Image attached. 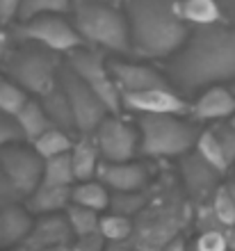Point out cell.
<instances>
[{
    "instance_id": "cell-1",
    "label": "cell",
    "mask_w": 235,
    "mask_h": 251,
    "mask_svg": "<svg viewBox=\"0 0 235 251\" xmlns=\"http://www.w3.org/2000/svg\"><path fill=\"white\" fill-rule=\"evenodd\" d=\"M169 75L181 92L235 80V30L224 25L196 27L171 60Z\"/></svg>"
},
{
    "instance_id": "cell-2",
    "label": "cell",
    "mask_w": 235,
    "mask_h": 251,
    "mask_svg": "<svg viewBox=\"0 0 235 251\" xmlns=\"http://www.w3.org/2000/svg\"><path fill=\"white\" fill-rule=\"evenodd\" d=\"M132 50L144 57L176 55L187 44L189 30L181 0H126Z\"/></svg>"
},
{
    "instance_id": "cell-3",
    "label": "cell",
    "mask_w": 235,
    "mask_h": 251,
    "mask_svg": "<svg viewBox=\"0 0 235 251\" xmlns=\"http://www.w3.org/2000/svg\"><path fill=\"white\" fill-rule=\"evenodd\" d=\"M73 25L78 27L82 39L94 46L107 48L114 53H131L132 37L128 16L107 7L105 2H89L73 9Z\"/></svg>"
},
{
    "instance_id": "cell-4",
    "label": "cell",
    "mask_w": 235,
    "mask_h": 251,
    "mask_svg": "<svg viewBox=\"0 0 235 251\" xmlns=\"http://www.w3.org/2000/svg\"><path fill=\"white\" fill-rule=\"evenodd\" d=\"M139 151L151 158L183 155L196 146L199 128L176 114H142L139 117Z\"/></svg>"
},
{
    "instance_id": "cell-5",
    "label": "cell",
    "mask_w": 235,
    "mask_h": 251,
    "mask_svg": "<svg viewBox=\"0 0 235 251\" xmlns=\"http://www.w3.org/2000/svg\"><path fill=\"white\" fill-rule=\"evenodd\" d=\"M5 71L26 92L44 96L59 82L62 64L48 48L44 50L37 46H23L5 57Z\"/></svg>"
},
{
    "instance_id": "cell-6",
    "label": "cell",
    "mask_w": 235,
    "mask_h": 251,
    "mask_svg": "<svg viewBox=\"0 0 235 251\" xmlns=\"http://www.w3.org/2000/svg\"><path fill=\"white\" fill-rule=\"evenodd\" d=\"M66 64L71 66L73 71L85 80V85L107 105L110 114H117L121 110L124 96H121V89H119L117 80L112 75L110 64L105 62V55L101 50L80 46L69 53V62Z\"/></svg>"
},
{
    "instance_id": "cell-7",
    "label": "cell",
    "mask_w": 235,
    "mask_h": 251,
    "mask_svg": "<svg viewBox=\"0 0 235 251\" xmlns=\"http://www.w3.org/2000/svg\"><path fill=\"white\" fill-rule=\"evenodd\" d=\"M59 82H62L66 96H69V103H71L76 130L80 135H94L98 130V126L105 121V117L110 114L107 105L85 85V80L80 78L69 64L62 66Z\"/></svg>"
},
{
    "instance_id": "cell-8",
    "label": "cell",
    "mask_w": 235,
    "mask_h": 251,
    "mask_svg": "<svg viewBox=\"0 0 235 251\" xmlns=\"http://www.w3.org/2000/svg\"><path fill=\"white\" fill-rule=\"evenodd\" d=\"M44 162L46 160L34 151V146H26L19 142L0 151V169L5 172V176L21 197H30L41 185Z\"/></svg>"
},
{
    "instance_id": "cell-9",
    "label": "cell",
    "mask_w": 235,
    "mask_h": 251,
    "mask_svg": "<svg viewBox=\"0 0 235 251\" xmlns=\"http://www.w3.org/2000/svg\"><path fill=\"white\" fill-rule=\"evenodd\" d=\"M19 34L26 39L37 41L52 53H71V50L82 46V41H85L82 34L78 32V27L64 21L59 14H44V16L23 21V25L19 27Z\"/></svg>"
},
{
    "instance_id": "cell-10",
    "label": "cell",
    "mask_w": 235,
    "mask_h": 251,
    "mask_svg": "<svg viewBox=\"0 0 235 251\" xmlns=\"http://www.w3.org/2000/svg\"><path fill=\"white\" fill-rule=\"evenodd\" d=\"M94 135L105 162H131L137 151V132L117 117H105Z\"/></svg>"
},
{
    "instance_id": "cell-11",
    "label": "cell",
    "mask_w": 235,
    "mask_h": 251,
    "mask_svg": "<svg viewBox=\"0 0 235 251\" xmlns=\"http://www.w3.org/2000/svg\"><path fill=\"white\" fill-rule=\"evenodd\" d=\"M124 107L137 110L144 114H183L192 112V105L183 100L171 87H157V89H146V92H124Z\"/></svg>"
},
{
    "instance_id": "cell-12",
    "label": "cell",
    "mask_w": 235,
    "mask_h": 251,
    "mask_svg": "<svg viewBox=\"0 0 235 251\" xmlns=\"http://www.w3.org/2000/svg\"><path fill=\"white\" fill-rule=\"evenodd\" d=\"M110 71L117 80L121 94L124 92H146L157 87H169V82L151 66L135 64V62H110Z\"/></svg>"
},
{
    "instance_id": "cell-13",
    "label": "cell",
    "mask_w": 235,
    "mask_h": 251,
    "mask_svg": "<svg viewBox=\"0 0 235 251\" xmlns=\"http://www.w3.org/2000/svg\"><path fill=\"white\" fill-rule=\"evenodd\" d=\"M98 180L114 192H139L146 185L149 174L137 162H103L98 165Z\"/></svg>"
},
{
    "instance_id": "cell-14",
    "label": "cell",
    "mask_w": 235,
    "mask_h": 251,
    "mask_svg": "<svg viewBox=\"0 0 235 251\" xmlns=\"http://www.w3.org/2000/svg\"><path fill=\"white\" fill-rule=\"evenodd\" d=\"M181 174H183V180L187 185L189 194L194 199H206L210 194L217 192V180L222 174L217 172L215 167H210L206 160L199 155V153H192L187 158H183L181 162Z\"/></svg>"
},
{
    "instance_id": "cell-15",
    "label": "cell",
    "mask_w": 235,
    "mask_h": 251,
    "mask_svg": "<svg viewBox=\"0 0 235 251\" xmlns=\"http://www.w3.org/2000/svg\"><path fill=\"white\" fill-rule=\"evenodd\" d=\"M194 119L215 121V119H233L235 117V94L226 87H210L199 96L192 105Z\"/></svg>"
},
{
    "instance_id": "cell-16",
    "label": "cell",
    "mask_w": 235,
    "mask_h": 251,
    "mask_svg": "<svg viewBox=\"0 0 235 251\" xmlns=\"http://www.w3.org/2000/svg\"><path fill=\"white\" fill-rule=\"evenodd\" d=\"M73 238V228L69 224L66 217H57L55 212L52 215H46L44 219H39L34 224L32 233H30V247L37 251L46 249V247L52 245H64Z\"/></svg>"
},
{
    "instance_id": "cell-17",
    "label": "cell",
    "mask_w": 235,
    "mask_h": 251,
    "mask_svg": "<svg viewBox=\"0 0 235 251\" xmlns=\"http://www.w3.org/2000/svg\"><path fill=\"white\" fill-rule=\"evenodd\" d=\"M73 201V187H55L41 183L37 190L27 197V210L39 212V215H52L69 208Z\"/></svg>"
},
{
    "instance_id": "cell-18",
    "label": "cell",
    "mask_w": 235,
    "mask_h": 251,
    "mask_svg": "<svg viewBox=\"0 0 235 251\" xmlns=\"http://www.w3.org/2000/svg\"><path fill=\"white\" fill-rule=\"evenodd\" d=\"M41 105H44L46 114L51 117L52 126H57V128H62V130H66V132L76 130L73 110H71V103H69V96H66L62 82H57L51 92L41 96Z\"/></svg>"
},
{
    "instance_id": "cell-19",
    "label": "cell",
    "mask_w": 235,
    "mask_h": 251,
    "mask_svg": "<svg viewBox=\"0 0 235 251\" xmlns=\"http://www.w3.org/2000/svg\"><path fill=\"white\" fill-rule=\"evenodd\" d=\"M98 144L96 139H89V135H82V139H78L71 149V162L73 172H76V180L85 183L92 180L98 174Z\"/></svg>"
},
{
    "instance_id": "cell-20",
    "label": "cell",
    "mask_w": 235,
    "mask_h": 251,
    "mask_svg": "<svg viewBox=\"0 0 235 251\" xmlns=\"http://www.w3.org/2000/svg\"><path fill=\"white\" fill-rule=\"evenodd\" d=\"M34 228L32 219L26 210H21L16 205H5V210L0 212V235H2V245H12L19 242L26 235H30Z\"/></svg>"
},
{
    "instance_id": "cell-21",
    "label": "cell",
    "mask_w": 235,
    "mask_h": 251,
    "mask_svg": "<svg viewBox=\"0 0 235 251\" xmlns=\"http://www.w3.org/2000/svg\"><path fill=\"white\" fill-rule=\"evenodd\" d=\"M16 121H19L21 130L26 135V142H30V144H32L37 137H41L48 128H52V121L46 114L44 105H41V100H27L26 107H23L19 112V117H16Z\"/></svg>"
},
{
    "instance_id": "cell-22",
    "label": "cell",
    "mask_w": 235,
    "mask_h": 251,
    "mask_svg": "<svg viewBox=\"0 0 235 251\" xmlns=\"http://www.w3.org/2000/svg\"><path fill=\"white\" fill-rule=\"evenodd\" d=\"M181 14L187 23H194L196 27L222 25L224 21L215 0H181Z\"/></svg>"
},
{
    "instance_id": "cell-23",
    "label": "cell",
    "mask_w": 235,
    "mask_h": 251,
    "mask_svg": "<svg viewBox=\"0 0 235 251\" xmlns=\"http://www.w3.org/2000/svg\"><path fill=\"white\" fill-rule=\"evenodd\" d=\"M32 146H34V151L39 153L41 158L48 160V158L64 155V153H71L73 142H71V137H69V132L66 130L57 128V126H52V128H48L41 137L34 139Z\"/></svg>"
},
{
    "instance_id": "cell-24",
    "label": "cell",
    "mask_w": 235,
    "mask_h": 251,
    "mask_svg": "<svg viewBox=\"0 0 235 251\" xmlns=\"http://www.w3.org/2000/svg\"><path fill=\"white\" fill-rule=\"evenodd\" d=\"M44 185H55V187H73L76 183V172H73L71 153L57 155V158H48L44 162Z\"/></svg>"
},
{
    "instance_id": "cell-25",
    "label": "cell",
    "mask_w": 235,
    "mask_h": 251,
    "mask_svg": "<svg viewBox=\"0 0 235 251\" xmlns=\"http://www.w3.org/2000/svg\"><path fill=\"white\" fill-rule=\"evenodd\" d=\"M194 149H196V153H199L210 167H215L219 174H226L231 169V162H229V158H226V153H224L222 144H219V139H217L212 128L199 135Z\"/></svg>"
},
{
    "instance_id": "cell-26",
    "label": "cell",
    "mask_w": 235,
    "mask_h": 251,
    "mask_svg": "<svg viewBox=\"0 0 235 251\" xmlns=\"http://www.w3.org/2000/svg\"><path fill=\"white\" fill-rule=\"evenodd\" d=\"M110 192L105 190V185L101 180H85L80 185L73 187V201L71 203L85 205V208H92V210L101 212L105 208H110Z\"/></svg>"
},
{
    "instance_id": "cell-27",
    "label": "cell",
    "mask_w": 235,
    "mask_h": 251,
    "mask_svg": "<svg viewBox=\"0 0 235 251\" xmlns=\"http://www.w3.org/2000/svg\"><path fill=\"white\" fill-rule=\"evenodd\" d=\"M26 89L12 78H0V112L9 117H19V112L27 103Z\"/></svg>"
},
{
    "instance_id": "cell-28",
    "label": "cell",
    "mask_w": 235,
    "mask_h": 251,
    "mask_svg": "<svg viewBox=\"0 0 235 251\" xmlns=\"http://www.w3.org/2000/svg\"><path fill=\"white\" fill-rule=\"evenodd\" d=\"M66 219H69L76 238L92 235V233H98V228H101V219H98L96 210L85 208V205H78V203H71L66 208Z\"/></svg>"
},
{
    "instance_id": "cell-29",
    "label": "cell",
    "mask_w": 235,
    "mask_h": 251,
    "mask_svg": "<svg viewBox=\"0 0 235 251\" xmlns=\"http://www.w3.org/2000/svg\"><path fill=\"white\" fill-rule=\"evenodd\" d=\"M212 208H215L224 228L235 224V180L217 187V192L212 194Z\"/></svg>"
},
{
    "instance_id": "cell-30",
    "label": "cell",
    "mask_w": 235,
    "mask_h": 251,
    "mask_svg": "<svg viewBox=\"0 0 235 251\" xmlns=\"http://www.w3.org/2000/svg\"><path fill=\"white\" fill-rule=\"evenodd\" d=\"M73 0H23L19 9L21 21H30L34 16H44V14H64L69 12Z\"/></svg>"
},
{
    "instance_id": "cell-31",
    "label": "cell",
    "mask_w": 235,
    "mask_h": 251,
    "mask_svg": "<svg viewBox=\"0 0 235 251\" xmlns=\"http://www.w3.org/2000/svg\"><path fill=\"white\" fill-rule=\"evenodd\" d=\"M101 235L105 240H110V242H124V240L131 238L132 233V222L131 217H124V215H117V212H112L107 217L101 219Z\"/></svg>"
},
{
    "instance_id": "cell-32",
    "label": "cell",
    "mask_w": 235,
    "mask_h": 251,
    "mask_svg": "<svg viewBox=\"0 0 235 251\" xmlns=\"http://www.w3.org/2000/svg\"><path fill=\"white\" fill-rule=\"evenodd\" d=\"M146 205V194L142 190L139 192H114L110 199V208L112 212L117 215H124V217H132L137 215Z\"/></svg>"
},
{
    "instance_id": "cell-33",
    "label": "cell",
    "mask_w": 235,
    "mask_h": 251,
    "mask_svg": "<svg viewBox=\"0 0 235 251\" xmlns=\"http://www.w3.org/2000/svg\"><path fill=\"white\" fill-rule=\"evenodd\" d=\"M189 251H231L226 231H203L189 245Z\"/></svg>"
},
{
    "instance_id": "cell-34",
    "label": "cell",
    "mask_w": 235,
    "mask_h": 251,
    "mask_svg": "<svg viewBox=\"0 0 235 251\" xmlns=\"http://www.w3.org/2000/svg\"><path fill=\"white\" fill-rule=\"evenodd\" d=\"M14 142H26V135L21 130L16 117H9V114L0 112V151L5 146L14 144Z\"/></svg>"
},
{
    "instance_id": "cell-35",
    "label": "cell",
    "mask_w": 235,
    "mask_h": 251,
    "mask_svg": "<svg viewBox=\"0 0 235 251\" xmlns=\"http://www.w3.org/2000/svg\"><path fill=\"white\" fill-rule=\"evenodd\" d=\"M212 130H215L217 139H219V144H222L224 153H226V158H229L231 167H233V162H235V126L229 121V124L215 126Z\"/></svg>"
},
{
    "instance_id": "cell-36",
    "label": "cell",
    "mask_w": 235,
    "mask_h": 251,
    "mask_svg": "<svg viewBox=\"0 0 235 251\" xmlns=\"http://www.w3.org/2000/svg\"><path fill=\"white\" fill-rule=\"evenodd\" d=\"M196 228H199V233H203V231H226L224 224L219 222V217H217L212 203H210L208 208H206V205L199 208V215H196Z\"/></svg>"
},
{
    "instance_id": "cell-37",
    "label": "cell",
    "mask_w": 235,
    "mask_h": 251,
    "mask_svg": "<svg viewBox=\"0 0 235 251\" xmlns=\"http://www.w3.org/2000/svg\"><path fill=\"white\" fill-rule=\"evenodd\" d=\"M103 235L101 231L98 233H92V235H82L78 238V242L73 245V251H101L103 249Z\"/></svg>"
},
{
    "instance_id": "cell-38",
    "label": "cell",
    "mask_w": 235,
    "mask_h": 251,
    "mask_svg": "<svg viewBox=\"0 0 235 251\" xmlns=\"http://www.w3.org/2000/svg\"><path fill=\"white\" fill-rule=\"evenodd\" d=\"M19 197H21V194L14 190V185L9 183V178L5 176V172L0 169V203L9 205L14 199H19Z\"/></svg>"
},
{
    "instance_id": "cell-39",
    "label": "cell",
    "mask_w": 235,
    "mask_h": 251,
    "mask_svg": "<svg viewBox=\"0 0 235 251\" xmlns=\"http://www.w3.org/2000/svg\"><path fill=\"white\" fill-rule=\"evenodd\" d=\"M23 0H0V23H9L14 16H19Z\"/></svg>"
},
{
    "instance_id": "cell-40",
    "label": "cell",
    "mask_w": 235,
    "mask_h": 251,
    "mask_svg": "<svg viewBox=\"0 0 235 251\" xmlns=\"http://www.w3.org/2000/svg\"><path fill=\"white\" fill-rule=\"evenodd\" d=\"M160 251H189V247L185 245V240L174 238V240H169V242H167V245H164Z\"/></svg>"
},
{
    "instance_id": "cell-41",
    "label": "cell",
    "mask_w": 235,
    "mask_h": 251,
    "mask_svg": "<svg viewBox=\"0 0 235 251\" xmlns=\"http://www.w3.org/2000/svg\"><path fill=\"white\" fill-rule=\"evenodd\" d=\"M5 53H7V32H2V30H0V62L7 57Z\"/></svg>"
},
{
    "instance_id": "cell-42",
    "label": "cell",
    "mask_w": 235,
    "mask_h": 251,
    "mask_svg": "<svg viewBox=\"0 0 235 251\" xmlns=\"http://www.w3.org/2000/svg\"><path fill=\"white\" fill-rule=\"evenodd\" d=\"M226 240H229V249L235 251V224L226 228Z\"/></svg>"
},
{
    "instance_id": "cell-43",
    "label": "cell",
    "mask_w": 235,
    "mask_h": 251,
    "mask_svg": "<svg viewBox=\"0 0 235 251\" xmlns=\"http://www.w3.org/2000/svg\"><path fill=\"white\" fill-rule=\"evenodd\" d=\"M41 251H73V245L64 242V245H52V247H46V249H41Z\"/></svg>"
},
{
    "instance_id": "cell-44",
    "label": "cell",
    "mask_w": 235,
    "mask_h": 251,
    "mask_svg": "<svg viewBox=\"0 0 235 251\" xmlns=\"http://www.w3.org/2000/svg\"><path fill=\"white\" fill-rule=\"evenodd\" d=\"M89 2H103V0H73V7H80V5H89Z\"/></svg>"
},
{
    "instance_id": "cell-45",
    "label": "cell",
    "mask_w": 235,
    "mask_h": 251,
    "mask_svg": "<svg viewBox=\"0 0 235 251\" xmlns=\"http://www.w3.org/2000/svg\"><path fill=\"white\" fill-rule=\"evenodd\" d=\"M233 180H235V162H233Z\"/></svg>"
},
{
    "instance_id": "cell-46",
    "label": "cell",
    "mask_w": 235,
    "mask_h": 251,
    "mask_svg": "<svg viewBox=\"0 0 235 251\" xmlns=\"http://www.w3.org/2000/svg\"><path fill=\"white\" fill-rule=\"evenodd\" d=\"M231 89H233V94H235V82H233V87H231Z\"/></svg>"
},
{
    "instance_id": "cell-47",
    "label": "cell",
    "mask_w": 235,
    "mask_h": 251,
    "mask_svg": "<svg viewBox=\"0 0 235 251\" xmlns=\"http://www.w3.org/2000/svg\"><path fill=\"white\" fill-rule=\"evenodd\" d=\"M231 124H233V126H235V117H233V119H231Z\"/></svg>"
}]
</instances>
